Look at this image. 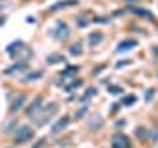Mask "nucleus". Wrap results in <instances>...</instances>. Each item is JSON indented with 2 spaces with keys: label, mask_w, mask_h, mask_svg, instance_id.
I'll use <instances>...</instances> for the list:
<instances>
[{
  "label": "nucleus",
  "mask_w": 158,
  "mask_h": 148,
  "mask_svg": "<svg viewBox=\"0 0 158 148\" xmlns=\"http://www.w3.org/2000/svg\"><path fill=\"white\" fill-rule=\"evenodd\" d=\"M6 51H8V56H10V57H20V56H22V61H26L28 57H32V56H34L32 49L26 47V43L20 42V39H18V42H12V43H10V46L6 47Z\"/></svg>",
  "instance_id": "nucleus-1"
},
{
  "label": "nucleus",
  "mask_w": 158,
  "mask_h": 148,
  "mask_svg": "<svg viewBox=\"0 0 158 148\" xmlns=\"http://www.w3.org/2000/svg\"><path fill=\"white\" fill-rule=\"evenodd\" d=\"M56 111H57V103H53V101H52V103H48L46 107L40 109V113H38L36 117H32V121L36 122V125H46L49 118L56 115Z\"/></svg>",
  "instance_id": "nucleus-2"
},
{
  "label": "nucleus",
  "mask_w": 158,
  "mask_h": 148,
  "mask_svg": "<svg viewBox=\"0 0 158 148\" xmlns=\"http://www.w3.org/2000/svg\"><path fill=\"white\" fill-rule=\"evenodd\" d=\"M32 138H34L32 126H18L16 128V134H14V142H16V144H26Z\"/></svg>",
  "instance_id": "nucleus-3"
},
{
  "label": "nucleus",
  "mask_w": 158,
  "mask_h": 148,
  "mask_svg": "<svg viewBox=\"0 0 158 148\" xmlns=\"http://www.w3.org/2000/svg\"><path fill=\"white\" fill-rule=\"evenodd\" d=\"M52 36L56 38L57 42H63V39H67V38H69V28H67V24L57 22L56 28H53V32H52Z\"/></svg>",
  "instance_id": "nucleus-4"
},
{
  "label": "nucleus",
  "mask_w": 158,
  "mask_h": 148,
  "mask_svg": "<svg viewBox=\"0 0 158 148\" xmlns=\"http://www.w3.org/2000/svg\"><path fill=\"white\" fill-rule=\"evenodd\" d=\"M42 107H44L42 97H36V99H34V101H32V103H30V105L26 107V117H30V118H32V117H36L38 113H40V109H42Z\"/></svg>",
  "instance_id": "nucleus-5"
},
{
  "label": "nucleus",
  "mask_w": 158,
  "mask_h": 148,
  "mask_svg": "<svg viewBox=\"0 0 158 148\" xmlns=\"http://www.w3.org/2000/svg\"><path fill=\"white\" fill-rule=\"evenodd\" d=\"M111 146H113V148H131V140H128L127 134H121V132H118V134L113 136Z\"/></svg>",
  "instance_id": "nucleus-6"
},
{
  "label": "nucleus",
  "mask_w": 158,
  "mask_h": 148,
  "mask_svg": "<svg viewBox=\"0 0 158 148\" xmlns=\"http://www.w3.org/2000/svg\"><path fill=\"white\" fill-rule=\"evenodd\" d=\"M67 125H69V118H67V117H61V118H59V121L56 122V125L52 126V132H53V134H57V132L65 130V128H67Z\"/></svg>",
  "instance_id": "nucleus-7"
},
{
  "label": "nucleus",
  "mask_w": 158,
  "mask_h": 148,
  "mask_svg": "<svg viewBox=\"0 0 158 148\" xmlns=\"http://www.w3.org/2000/svg\"><path fill=\"white\" fill-rule=\"evenodd\" d=\"M24 103H26V95H18V97L12 101V105H10V113H16V111H20Z\"/></svg>",
  "instance_id": "nucleus-8"
},
{
  "label": "nucleus",
  "mask_w": 158,
  "mask_h": 148,
  "mask_svg": "<svg viewBox=\"0 0 158 148\" xmlns=\"http://www.w3.org/2000/svg\"><path fill=\"white\" fill-rule=\"evenodd\" d=\"M77 4V0H63V2H57V4H53L52 8V12H56V10H59V8H69V6H75Z\"/></svg>",
  "instance_id": "nucleus-9"
},
{
  "label": "nucleus",
  "mask_w": 158,
  "mask_h": 148,
  "mask_svg": "<svg viewBox=\"0 0 158 148\" xmlns=\"http://www.w3.org/2000/svg\"><path fill=\"white\" fill-rule=\"evenodd\" d=\"M135 46H136V39H125V42L118 43L117 51H127V49H132Z\"/></svg>",
  "instance_id": "nucleus-10"
},
{
  "label": "nucleus",
  "mask_w": 158,
  "mask_h": 148,
  "mask_svg": "<svg viewBox=\"0 0 158 148\" xmlns=\"http://www.w3.org/2000/svg\"><path fill=\"white\" fill-rule=\"evenodd\" d=\"M44 75V71L42 69H38V71H30V73H26V75H24V81L26 83H30V81H36V79H40Z\"/></svg>",
  "instance_id": "nucleus-11"
},
{
  "label": "nucleus",
  "mask_w": 158,
  "mask_h": 148,
  "mask_svg": "<svg viewBox=\"0 0 158 148\" xmlns=\"http://www.w3.org/2000/svg\"><path fill=\"white\" fill-rule=\"evenodd\" d=\"M101 125H103V117H99V115H95L91 121H89V128H91V130H99Z\"/></svg>",
  "instance_id": "nucleus-12"
},
{
  "label": "nucleus",
  "mask_w": 158,
  "mask_h": 148,
  "mask_svg": "<svg viewBox=\"0 0 158 148\" xmlns=\"http://www.w3.org/2000/svg\"><path fill=\"white\" fill-rule=\"evenodd\" d=\"M48 63H65V59H63V56H59V53H52V56L46 57Z\"/></svg>",
  "instance_id": "nucleus-13"
},
{
  "label": "nucleus",
  "mask_w": 158,
  "mask_h": 148,
  "mask_svg": "<svg viewBox=\"0 0 158 148\" xmlns=\"http://www.w3.org/2000/svg\"><path fill=\"white\" fill-rule=\"evenodd\" d=\"M69 53H71V56H81V53H83V43L81 42L73 43V46L69 47Z\"/></svg>",
  "instance_id": "nucleus-14"
},
{
  "label": "nucleus",
  "mask_w": 158,
  "mask_h": 148,
  "mask_svg": "<svg viewBox=\"0 0 158 148\" xmlns=\"http://www.w3.org/2000/svg\"><path fill=\"white\" fill-rule=\"evenodd\" d=\"M22 69H26V61H18V63H14L12 67H8V69H6V73H16V71H22Z\"/></svg>",
  "instance_id": "nucleus-15"
},
{
  "label": "nucleus",
  "mask_w": 158,
  "mask_h": 148,
  "mask_svg": "<svg viewBox=\"0 0 158 148\" xmlns=\"http://www.w3.org/2000/svg\"><path fill=\"white\" fill-rule=\"evenodd\" d=\"M101 39H103V34H101V32L91 34V36H89V43H91V46H97V43L101 42Z\"/></svg>",
  "instance_id": "nucleus-16"
},
{
  "label": "nucleus",
  "mask_w": 158,
  "mask_h": 148,
  "mask_svg": "<svg viewBox=\"0 0 158 148\" xmlns=\"http://www.w3.org/2000/svg\"><path fill=\"white\" fill-rule=\"evenodd\" d=\"M95 95H97V89L91 87V89H87V91H85V95H83L81 99H83V101H89V99H93Z\"/></svg>",
  "instance_id": "nucleus-17"
},
{
  "label": "nucleus",
  "mask_w": 158,
  "mask_h": 148,
  "mask_svg": "<svg viewBox=\"0 0 158 148\" xmlns=\"http://www.w3.org/2000/svg\"><path fill=\"white\" fill-rule=\"evenodd\" d=\"M85 111H87V109H85V107H83V109H79V111L75 113V117H77V118H81L83 115H85Z\"/></svg>",
  "instance_id": "nucleus-18"
},
{
  "label": "nucleus",
  "mask_w": 158,
  "mask_h": 148,
  "mask_svg": "<svg viewBox=\"0 0 158 148\" xmlns=\"http://www.w3.org/2000/svg\"><path fill=\"white\" fill-rule=\"evenodd\" d=\"M44 144H46V138H40V140H38V144L34 146V148H42Z\"/></svg>",
  "instance_id": "nucleus-19"
},
{
  "label": "nucleus",
  "mask_w": 158,
  "mask_h": 148,
  "mask_svg": "<svg viewBox=\"0 0 158 148\" xmlns=\"http://www.w3.org/2000/svg\"><path fill=\"white\" fill-rule=\"evenodd\" d=\"M18 126V122H10V125L6 126V130H14V128H16Z\"/></svg>",
  "instance_id": "nucleus-20"
},
{
  "label": "nucleus",
  "mask_w": 158,
  "mask_h": 148,
  "mask_svg": "<svg viewBox=\"0 0 158 148\" xmlns=\"http://www.w3.org/2000/svg\"><path fill=\"white\" fill-rule=\"evenodd\" d=\"M123 103H128V105H131V103H135V99H132V97H125V99H123Z\"/></svg>",
  "instance_id": "nucleus-21"
},
{
  "label": "nucleus",
  "mask_w": 158,
  "mask_h": 148,
  "mask_svg": "<svg viewBox=\"0 0 158 148\" xmlns=\"http://www.w3.org/2000/svg\"><path fill=\"white\" fill-rule=\"evenodd\" d=\"M109 91L111 93H121V87H109Z\"/></svg>",
  "instance_id": "nucleus-22"
},
{
  "label": "nucleus",
  "mask_w": 158,
  "mask_h": 148,
  "mask_svg": "<svg viewBox=\"0 0 158 148\" xmlns=\"http://www.w3.org/2000/svg\"><path fill=\"white\" fill-rule=\"evenodd\" d=\"M152 93H154V91H152V89H148V93H146V99H148V101L152 99Z\"/></svg>",
  "instance_id": "nucleus-23"
}]
</instances>
